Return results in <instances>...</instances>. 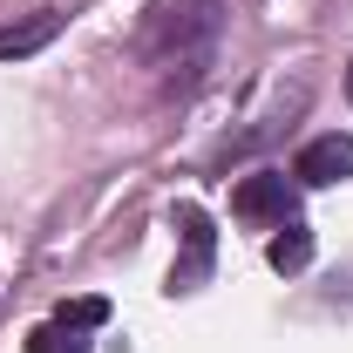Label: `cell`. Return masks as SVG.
<instances>
[{
	"mask_svg": "<svg viewBox=\"0 0 353 353\" xmlns=\"http://www.w3.org/2000/svg\"><path fill=\"white\" fill-rule=\"evenodd\" d=\"M347 176H353V136H312L292 157V183L326 190V183H347Z\"/></svg>",
	"mask_w": 353,
	"mask_h": 353,
	"instance_id": "3",
	"label": "cell"
},
{
	"mask_svg": "<svg viewBox=\"0 0 353 353\" xmlns=\"http://www.w3.org/2000/svg\"><path fill=\"white\" fill-rule=\"evenodd\" d=\"M265 259H272V272H306V265H312V231L299 218L279 224V238L265 245Z\"/></svg>",
	"mask_w": 353,
	"mask_h": 353,
	"instance_id": "4",
	"label": "cell"
},
{
	"mask_svg": "<svg viewBox=\"0 0 353 353\" xmlns=\"http://www.w3.org/2000/svg\"><path fill=\"white\" fill-rule=\"evenodd\" d=\"M170 224H176V238H183V259H176V272H170V292H197V285L211 279V265H218V231H211V218H204L197 204H176Z\"/></svg>",
	"mask_w": 353,
	"mask_h": 353,
	"instance_id": "2",
	"label": "cell"
},
{
	"mask_svg": "<svg viewBox=\"0 0 353 353\" xmlns=\"http://www.w3.org/2000/svg\"><path fill=\"white\" fill-rule=\"evenodd\" d=\"M231 218H245V224H292L299 218V183L285 170H259V176H245L238 190H231Z\"/></svg>",
	"mask_w": 353,
	"mask_h": 353,
	"instance_id": "1",
	"label": "cell"
},
{
	"mask_svg": "<svg viewBox=\"0 0 353 353\" xmlns=\"http://www.w3.org/2000/svg\"><path fill=\"white\" fill-rule=\"evenodd\" d=\"M28 353H88V340H82V333H68L61 319H48V326L28 333Z\"/></svg>",
	"mask_w": 353,
	"mask_h": 353,
	"instance_id": "7",
	"label": "cell"
},
{
	"mask_svg": "<svg viewBox=\"0 0 353 353\" xmlns=\"http://www.w3.org/2000/svg\"><path fill=\"white\" fill-rule=\"evenodd\" d=\"M54 28H61V14H34L28 28H7V34H0V61H7V54H34L41 41H54Z\"/></svg>",
	"mask_w": 353,
	"mask_h": 353,
	"instance_id": "5",
	"label": "cell"
},
{
	"mask_svg": "<svg viewBox=\"0 0 353 353\" xmlns=\"http://www.w3.org/2000/svg\"><path fill=\"white\" fill-rule=\"evenodd\" d=\"M347 95H353V68H347Z\"/></svg>",
	"mask_w": 353,
	"mask_h": 353,
	"instance_id": "8",
	"label": "cell"
},
{
	"mask_svg": "<svg viewBox=\"0 0 353 353\" xmlns=\"http://www.w3.org/2000/svg\"><path fill=\"white\" fill-rule=\"evenodd\" d=\"M68 333H88V326H109V299H95V292H82V299H61V312H54Z\"/></svg>",
	"mask_w": 353,
	"mask_h": 353,
	"instance_id": "6",
	"label": "cell"
}]
</instances>
